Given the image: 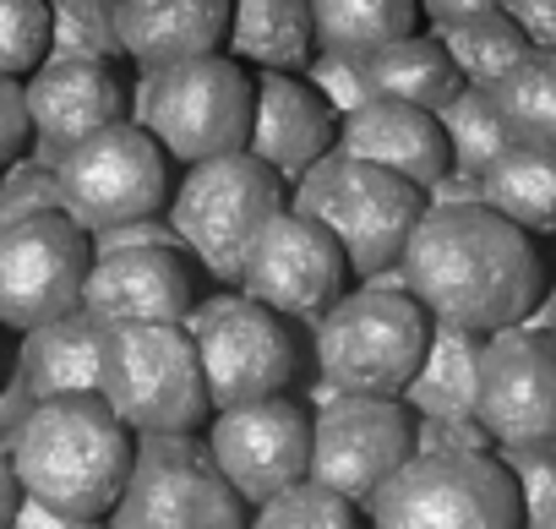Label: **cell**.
Here are the masks:
<instances>
[{
  "label": "cell",
  "instance_id": "1",
  "mask_svg": "<svg viewBox=\"0 0 556 529\" xmlns=\"http://www.w3.org/2000/svg\"><path fill=\"white\" fill-rule=\"evenodd\" d=\"M399 279L431 312V323L496 333L545 301L551 262L540 235L518 229L485 202H426L399 251Z\"/></svg>",
  "mask_w": 556,
  "mask_h": 529
},
{
  "label": "cell",
  "instance_id": "2",
  "mask_svg": "<svg viewBox=\"0 0 556 529\" xmlns=\"http://www.w3.org/2000/svg\"><path fill=\"white\" fill-rule=\"evenodd\" d=\"M137 431L99 399V393H55L34 399L12 437V469L23 480V496L66 513L77 529L104 524L121 502V486L131 475Z\"/></svg>",
  "mask_w": 556,
  "mask_h": 529
},
{
  "label": "cell",
  "instance_id": "3",
  "mask_svg": "<svg viewBox=\"0 0 556 529\" xmlns=\"http://www.w3.org/2000/svg\"><path fill=\"white\" fill-rule=\"evenodd\" d=\"M431 339V312L404 279L344 290L312 323V371L333 393H404Z\"/></svg>",
  "mask_w": 556,
  "mask_h": 529
},
{
  "label": "cell",
  "instance_id": "4",
  "mask_svg": "<svg viewBox=\"0 0 556 529\" xmlns=\"http://www.w3.org/2000/svg\"><path fill=\"white\" fill-rule=\"evenodd\" d=\"M290 207L312 213L339 240L355 279H377V274L399 268V251H404L415 218L426 213V191L382 164L323 153L290 186Z\"/></svg>",
  "mask_w": 556,
  "mask_h": 529
},
{
  "label": "cell",
  "instance_id": "5",
  "mask_svg": "<svg viewBox=\"0 0 556 529\" xmlns=\"http://www.w3.org/2000/svg\"><path fill=\"white\" fill-rule=\"evenodd\" d=\"M285 202H290V186L256 153L235 148V153L186 164V175L169 191L164 218L175 224V240L213 285H235L256 229Z\"/></svg>",
  "mask_w": 556,
  "mask_h": 529
},
{
  "label": "cell",
  "instance_id": "6",
  "mask_svg": "<svg viewBox=\"0 0 556 529\" xmlns=\"http://www.w3.org/2000/svg\"><path fill=\"white\" fill-rule=\"evenodd\" d=\"M186 333L197 344V366H202L213 410L267 399V393H295L306 382L301 323L251 301L240 285L197 301L191 317H186Z\"/></svg>",
  "mask_w": 556,
  "mask_h": 529
},
{
  "label": "cell",
  "instance_id": "7",
  "mask_svg": "<svg viewBox=\"0 0 556 529\" xmlns=\"http://www.w3.org/2000/svg\"><path fill=\"white\" fill-rule=\"evenodd\" d=\"M99 399L131 431H202L213 404L186 323H110Z\"/></svg>",
  "mask_w": 556,
  "mask_h": 529
},
{
  "label": "cell",
  "instance_id": "8",
  "mask_svg": "<svg viewBox=\"0 0 556 529\" xmlns=\"http://www.w3.org/2000/svg\"><path fill=\"white\" fill-rule=\"evenodd\" d=\"M377 529H513L523 524L518 486L496 448L480 453H409L366 502Z\"/></svg>",
  "mask_w": 556,
  "mask_h": 529
},
{
  "label": "cell",
  "instance_id": "9",
  "mask_svg": "<svg viewBox=\"0 0 556 529\" xmlns=\"http://www.w3.org/2000/svg\"><path fill=\"white\" fill-rule=\"evenodd\" d=\"M131 115L175 164L235 153L251 131V66H240L229 50H213L142 72V83L131 88Z\"/></svg>",
  "mask_w": 556,
  "mask_h": 529
},
{
  "label": "cell",
  "instance_id": "10",
  "mask_svg": "<svg viewBox=\"0 0 556 529\" xmlns=\"http://www.w3.org/2000/svg\"><path fill=\"white\" fill-rule=\"evenodd\" d=\"M104 524L121 529H240L251 507L218 475L202 431H137L131 475Z\"/></svg>",
  "mask_w": 556,
  "mask_h": 529
},
{
  "label": "cell",
  "instance_id": "11",
  "mask_svg": "<svg viewBox=\"0 0 556 529\" xmlns=\"http://www.w3.org/2000/svg\"><path fill=\"white\" fill-rule=\"evenodd\" d=\"M55 180H61V207L93 235L104 224L164 213L175 191V159L137 115H121L88 131L77 148H66Z\"/></svg>",
  "mask_w": 556,
  "mask_h": 529
},
{
  "label": "cell",
  "instance_id": "12",
  "mask_svg": "<svg viewBox=\"0 0 556 529\" xmlns=\"http://www.w3.org/2000/svg\"><path fill=\"white\" fill-rule=\"evenodd\" d=\"M88 268L93 240L66 207L0 224V328L28 333L61 312H77Z\"/></svg>",
  "mask_w": 556,
  "mask_h": 529
},
{
  "label": "cell",
  "instance_id": "13",
  "mask_svg": "<svg viewBox=\"0 0 556 529\" xmlns=\"http://www.w3.org/2000/svg\"><path fill=\"white\" fill-rule=\"evenodd\" d=\"M235 285L251 301H262L278 317H290V323L306 328V323H317L350 290V262H344L339 240L312 213H301V207L285 202L256 229V240H251V251L240 262V279Z\"/></svg>",
  "mask_w": 556,
  "mask_h": 529
},
{
  "label": "cell",
  "instance_id": "14",
  "mask_svg": "<svg viewBox=\"0 0 556 529\" xmlns=\"http://www.w3.org/2000/svg\"><path fill=\"white\" fill-rule=\"evenodd\" d=\"M218 475L235 486L245 507L273 496L312 469V410L295 393H267L245 404H224L202 426Z\"/></svg>",
  "mask_w": 556,
  "mask_h": 529
},
{
  "label": "cell",
  "instance_id": "15",
  "mask_svg": "<svg viewBox=\"0 0 556 529\" xmlns=\"http://www.w3.org/2000/svg\"><path fill=\"white\" fill-rule=\"evenodd\" d=\"M415 453V410L399 393H328L312 410V475L366 502Z\"/></svg>",
  "mask_w": 556,
  "mask_h": 529
},
{
  "label": "cell",
  "instance_id": "16",
  "mask_svg": "<svg viewBox=\"0 0 556 529\" xmlns=\"http://www.w3.org/2000/svg\"><path fill=\"white\" fill-rule=\"evenodd\" d=\"M475 420L491 442H556V333L551 328H496L480 344Z\"/></svg>",
  "mask_w": 556,
  "mask_h": 529
},
{
  "label": "cell",
  "instance_id": "17",
  "mask_svg": "<svg viewBox=\"0 0 556 529\" xmlns=\"http://www.w3.org/2000/svg\"><path fill=\"white\" fill-rule=\"evenodd\" d=\"M23 104H28V153L61 164L66 148H77L88 131L131 115V77L126 61L45 55L23 77Z\"/></svg>",
  "mask_w": 556,
  "mask_h": 529
},
{
  "label": "cell",
  "instance_id": "18",
  "mask_svg": "<svg viewBox=\"0 0 556 529\" xmlns=\"http://www.w3.org/2000/svg\"><path fill=\"white\" fill-rule=\"evenodd\" d=\"M202 268L186 256V245H126V251H99L83 306L110 328V323H186L197 295Z\"/></svg>",
  "mask_w": 556,
  "mask_h": 529
},
{
  "label": "cell",
  "instance_id": "19",
  "mask_svg": "<svg viewBox=\"0 0 556 529\" xmlns=\"http://www.w3.org/2000/svg\"><path fill=\"white\" fill-rule=\"evenodd\" d=\"M339 110L306 72H251V131L245 153H256L285 186H295L323 153H333Z\"/></svg>",
  "mask_w": 556,
  "mask_h": 529
},
{
  "label": "cell",
  "instance_id": "20",
  "mask_svg": "<svg viewBox=\"0 0 556 529\" xmlns=\"http://www.w3.org/2000/svg\"><path fill=\"white\" fill-rule=\"evenodd\" d=\"M333 153L382 164V169L415 180L420 191H426L437 175L453 169L437 110H420V104H404V99H377V93H371L366 104H355L350 115H339Z\"/></svg>",
  "mask_w": 556,
  "mask_h": 529
},
{
  "label": "cell",
  "instance_id": "21",
  "mask_svg": "<svg viewBox=\"0 0 556 529\" xmlns=\"http://www.w3.org/2000/svg\"><path fill=\"white\" fill-rule=\"evenodd\" d=\"M115 39L137 72L213 55L229 39V0H115Z\"/></svg>",
  "mask_w": 556,
  "mask_h": 529
},
{
  "label": "cell",
  "instance_id": "22",
  "mask_svg": "<svg viewBox=\"0 0 556 529\" xmlns=\"http://www.w3.org/2000/svg\"><path fill=\"white\" fill-rule=\"evenodd\" d=\"M99 361H104V323L88 306H77V312H61V317L23 333L17 382L34 399L99 393Z\"/></svg>",
  "mask_w": 556,
  "mask_h": 529
},
{
  "label": "cell",
  "instance_id": "23",
  "mask_svg": "<svg viewBox=\"0 0 556 529\" xmlns=\"http://www.w3.org/2000/svg\"><path fill=\"white\" fill-rule=\"evenodd\" d=\"M224 50L251 72H306L317 55L312 0H229Z\"/></svg>",
  "mask_w": 556,
  "mask_h": 529
},
{
  "label": "cell",
  "instance_id": "24",
  "mask_svg": "<svg viewBox=\"0 0 556 529\" xmlns=\"http://www.w3.org/2000/svg\"><path fill=\"white\" fill-rule=\"evenodd\" d=\"M480 202L529 235H556V142H507L480 169Z\"/></svg>",
  "mask_w": 556,
  "mask_h": 529
},
{
  "label": "cell",
  "instance_id": "25",
  "mask_svg": "<svg viewBox=\"0 0 556 529\" xmlns=\"http://www.w3.org/2000/svg\"><path fill=\"white\" fill-rule=\"evenodd\" d=\"M361 77L377 99H404V104H420V110H437L458 93V66L447 55V45L437 34H399L377 50L361 55Z\"/></svg>",
  "mask_w": 556,
  "mask_h": 529
},
{
  "label": "cell",
  "instance_id": "26",
  "mask_svg": "<svg viewBox=\"0 0 556 529\" xmlns=\"http://www.w3.org/2000/svg\"><path fill=\"white\" fill-rule=\"evenodd\" d=\"M480 344L485 333L458 328V323H431L426 355L415 377L404 382V404L415 415H475V371H480Z\"/></svg>",
  "mask_w": 556,
  "mask_h": 529
},
{
  "label": "cell",
  "instance_id": "27",
  "mask_svg": "<svg viewBox=\"0 0 556 529\" xmlns=\"http://www.w3.org/2000/svg\"><path fill=\"white\" fill-rule=\"evenodd\" d=\"M491 104L507 126V142H556V50L529 45L491 83Z\"/></svg>",
  "mask_w": 556,
  "mask_h": 529
},
{
  "label": "cell",
  "instance_id": "28",
  "mask_svg": "<svg viewBox=\"0 0 556 529\" xmlns=\"http://www.w3.org/2000/svg\"><path fill=\"white\" fill-rule=\"evenodd\" d=\"M312 23H317V50L339 55H366L399 34H415L420 0H312Z\"/></svg>",
  "mask_w": 556,
  "mask_h": 529
},
{
  "label": "cell",
  "instance_id": "29",
  "mask_svg": "<svg viewBox=\"0 0 556 529\" xmlns=\"http://www.w3.org/2000/svg\"><path fill=\"white\" fill-rule=\"evenodd\" d=\"M437 39L447 45V55H453L458 77H464V83H475V88H491V83H496V77H502V72L529 50L523 28H518L502 7L475 12V17H458V23L437 28Z\"/></svg>",
  "mask_w": 556,
  "mask_h": 529
},
{
  "label": "cell",
  "instance_id": "30",
  "mask_svg": "<svg viewBox=\"0 0 556 529\" xmlns=\"http://www.w3.org/2000/svg\"><path fill=\"white\" fill-rule=\"evenodd\" d=\"M251 524L256 529H350V524H366V507L306 469L301 480L278 486L273 496H262L251 507Z\"/></svg>",
  "mask_w": 556,
  "mask_h": 529
},
{
  "label": "cell",
  "instance_id": "31",
  "mask_svg": "<svg viewBox=\"0 0 556 529\" xmlns=\"http://www.w3.org/2000/svg\"><path fill=\"white\" fill-rule=\"evenodd\" d=\"M437 121H442V137H447V159L464 175H480L507 148V126L491 104V88L458 83V93L447 104H437Z\"/></svg>",
  "mask_w": 556,
  "mask_h": 529
},
{
  "label": "cell",
  "instance_id": "32",
  "mask_svg": "<svg viewBox=\"0 0 556 529\" xmlns=\"http://www.w3.org/2000/svg\"><path fill=\"white\" fill-rule=\"evenodd\" d=\"M50 7V55H104L121 61L115 0H45Z\"/></svg>",
  "mask_w": 556,
  "mask_h": 529
},
{
  "label": "cell",
  "instance_id": "33",
  "mask_svg": "<svg viewBox=\"0 0 556 529\" xmlns=\"http://www.w3.org/2000/svg\"><path fill=\"white\" fill-rule=\"evenodd\" d=\"M529 529H556V442H496Z\"/></svg>",
  "mask_w": 556,
  "mask_h": 529
},
{
  "label": "cell",
  "instance_id": "34",
  "mask_svg": "<svg viewBox=\"0 0 556 529\" xmlns=\"http://www.w3.org/2000/svg\"><path fill=\"white\" fill-rule=\"evenodd\" d=\"M50 55V7L45 0H0V72L28 77Z\"/></svg>",
  "mask_w": 556,
  "mask_h": 529
},
{
  "label": "cell",
  "instance_id": "35",
  "mask_svg": "<svg viewBox=\"0 0 556 529\" xmlns=\"http://www.w3.org/2000/svg\"><path fill=\"white\" fill-rule=\"evenodd\" d=\"M61 207V180H55V164L23 153L0 169V224H17L28 213H50Z\"/></svg>",
  "mask_w": 556,
  "mask_h": 529
},
{
  "label": "cell",
  "instance_id": "36",
  "mask_svg": "<svg viewBox=\"0 0 556 529\" xmlns=\"http://www.w3.org/2000/svg\"><path fill=\"white\" fill-rule=\"evenodd\" d=\"M306 77L328 93V104H333L339 115H350L355 104H366V99H371V88H366V77H361V55L317 50V55L306 61Z\"/></svg>",
  "mask_w": 556,
  "mask_h": 529
},
{
  "label": "cell",
  "instance_id": "37",
  "mask_svg": "<svg viewBox=\"0 0 556 529\" xmlns=\"http://www.w3.org/2000/svg\"><path fill=\"white\" fill-rule=\"evenodd\" d=\"M496 448L475 415H415V453H480Z\"/></svg>",
  "mask_w": 556,
  "mask_h": 529
},
{
  "label": "cell",
  "instance_id": "38",
  "mask_svg": "<svg viewBox=\"0 0 556 529\" xmlns=\"http://www.w3.org/2000/svg\"><path fill=\"white\" fill-rule=\"evenodd\" d=\"M28 153V104H23V77L0 72V169Z\"/></svg>",
  "mask_w": 556,
  "mask_h": 529
},
{
  "label": "cell",
  "instance_id": "39",
  "mask_svg": "<svg viewBox=\"0 0 556 529\" xmlns=\"http://www.w3.org/2000/svg\"><path fill=\"white\" fill-rule=\"evenodd\" d=\"M496 7L523 28V39H529V45L556 50V0H496Z\"/></svg>",
  "mask_w": 556,
  "mask_h": 529
},
{
  "label": "cell",
  "instance_id": "40",
  "mask_svg": "<svg viewBox=\"0 0 556 529\" xmlns=\"http://www.w3.org/2000/svg\"><path fill=\"white\" fill-rule=\"evenodd\" d=\"M28 410H34V393L12 377V388L0 393V448H12V437H17V426H23Z\"/></svg>",
  "mask_w": 556,
  "mask_h": 529
},
{
  "label": "cell",
  "instance_id": "41",
  "mask_svg": "<svg viewBox=\"0 0 556 529\" xmlns=\"http://www.w3.org/2000/svg\"><path fill=\"white\" fill-rule=\"evenodd\" d=\"M491 7H496V0H420V17L431 28H447V23L475 17V12H491Z\"/></svg>",
  "mask_w": 556,
  "mask_h": 529
},
{
  "label": "cell",
  "instance_id": "42",
  "mask_svg": "<svg viewBox=\"0 0 556 529\" xmlns=\"http://www.w3.org/2000/svg\"><path fill=\"white\" fill-rule=\"evenodd\" d=\"M17 507H23V480H17V469H12V453L0 448V524H12Z\"/></svg>",
  "mask_w": 556,
  "mask_h": 529
},
{
  "label": "cell",
  "instance_id": "43",
  "mask_svg": "<svg viewBox=\"0 0 556 529\" xmlns=\"http://www.w3.org/2000/svg\"><path fill=\"white\" fill-rule=\"evenodd\" d=\"M551 333H556V323H551Z\"/></svg>",
  "mask_w": 556,
  "mask_h": 529
}]
</instances>
